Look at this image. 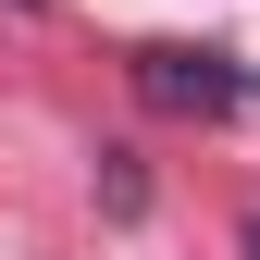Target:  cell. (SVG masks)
Listing matches in <instances>:
<instances>
[{
    "mask_svg": "<svg viewBox=\"0 0 260 260\" xmlns=\"http://www.w3.org/2000/svg\"><path fill=\"white\" fill-rule=\"evenodd\" d=\"M137 100H161V112H248L260 75L236 50H137Z\"/></svg>",
    "mask_w": 260,
    "mask_h": 260,
    "instance_id": "1",
    "label": "cell"
},
{
    "mask_svg": "<svg viewBox=\"0 0 260 260\" xmlns=\"http://www.w3.org/2000/svg\"><path fill=\"white\" fill-rule=\"evenodd\" d=\"M248 260H260V223H248Z\"/></svg>",
    "mask_w": 260,
    "mask_h": 260,
    "instance_id": "2",
    "label": "cell"
}]
</instances>
